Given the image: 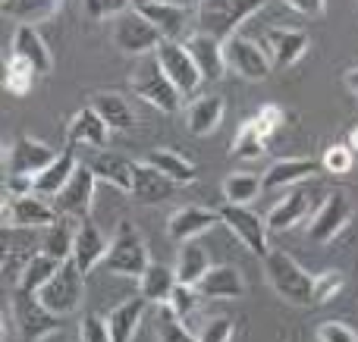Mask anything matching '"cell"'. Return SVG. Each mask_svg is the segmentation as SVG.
<instances>
[{"instance_id":"1","label":"cell","mask_w":358,"mask_h":342,"mask_svg":"<svg viewBox=\"0 0 358 342\" xmlns=\"http://www.w3.org/2000/svg\"><path fill=\"white\" fill-rule=\"evenodd\" d=\"M264 276L271 289L289 305H311V289H315V276L289 255V251L271 248L264 258Z\"/></svg>"},{"instance_id":"2","label":"cell","mask_w":358,"mask_h":342,"mask_svg":"<svg viewBox=\"0 0 358 342\" xmlns=\"http://www.w3.org/2000/svg\"><path fill=\"white\" fill-rule=\"evenodd\" d=\"M264 6L267 0H198L195 22H198V31L227 41V38L236 35V29L242 22H248Z\"/></svg>"},{"instance_id":"3","label":"cell","mask_w":358,"mask_h":342,"mask_svg":"<svg viewBox=\"0 0 358 342\" xmlns=\"http://www.w3.org/2000/svg\"><path fill=\"white\" fill-rule=\"evenodd\" d=\"M129 85L145 104H151L155 110H164V113H176L182 107V98L185 94L179 91L173 82L167 79V73L161 69L155 54L148 57H138L136 69L129 73Z\"/></svg>"},{"instance_id":"4","label":"cell","mask_w":358,"mask_h":342,"mask_svg":"<svg viewBox=\"0 0 358 342\" xmlns=\"http://www.w3.org/2000/svg\"><path fill=\"white\" fill-rule=\"evenodd\" d=\"M148 264H151V255H148V245H145V236L129 220H123L110 239V248H107V258H104V270L107 274L138 280V276L148 270Z\"/></svg>"},{"instance_id":"5","label":"cell","mask_w":358,"mask_h":342,"mask_svg":"<svg viewBox=\"0 0 358 342\" xmlns=\"http://www.w3.org/2000/svg\"><path fill=\"white\" fill-rule=\"evenodd\" d=\"M38 299H41V305L48 308V311H54L57 318H69V314L79 311L82 299H85V274L79 270V264H76L73 258L63 261L60 270L50 276V283L38 292Z\"/></svg>"},{"instance_id":"6","label":"cell","mask_w":358,"mask_h":342,"mask_svg":"<svg viewBox=\"0 0 358 342\" xmlns=\"http://www.w3.org/2000/svg\"><path fill=\"white\" fill-rule=\"evenodd\" d=\"M110 38H113V44H117L123 54H129V57L155 54V50L161 47V41H164V35L148 22V19H145L142 10H136V6H129V10L120 13V16H113Z\"/></svg>"},{"instance_id":"7","label":"cell","mask_w":358,"mask_h":342,"mask_svg":"<svg viewBox=\"0 0 358 342\" xmlns=\"http://www.w3.org/2000/svg\"><path fill=\"white\" fill-rule=\"evenodd\" d=\"M10 308H13V320H16V330H19V336H22V342H44L50 333L60 330L63 318H57L54 311H48L38 295L13 289Z\"/></svg>"},{"instance_id":"8","label":"cell","mask_w":358,"mask_h":342,"mask_svg":"<svg viewBox=\"0 0 358 342\" xmlns=\"http://www.w3.org/2000/svg\"><path fill=\"white\" fill-rule=\"evenodd\" d=\"M217 211H220V223L227 226L255 258L264 261L267 251H271V245H267V232H271L267 230V220L258 217L248 205H229V201H223Z\"/></svg>"},{"instance_id":"9","label":"cell","mask_w":358,"mask_h":342,"mask_svg":"<svg viewBox=\"0 0 358 342\" xmlns=\"http://www.w3.org/2000/svg\"><path fill=\"white\" fill-rule=\"evenodd\" d=\"M223 57H227V73L239 75L245 82H261L273 73L264 44L252 41V38H242V35L227 38L223 41Z\"/></svg>"},{"instance_id":"10","label":"cell","mask_w":358,"mask_h":342,"mask_svg":"<svg viewBox=\"0 0 358 342\" xmlns=\"http://www.w3.org/2000/svg\"><path fill=\"white\" fill-rule=\"evenodd\" d=\"M54 201L41 198V195H25V198H10L3 195V230H48L57 223Z\"/></svg>"},{"instance_id":"11","label":"cell","mask_w":358,"mask_h":342,"mask_svg":"<svg viewBox=\"0 0 358 342\" xmlns=\"http://www.w3.org/2000/svg\"><path fill=\"white\" fill-rule=\"evenodd\" d=\"M94 186H98V176L88 163H79L73 173V179L63 186V192L54 198V207L60 217H69V220H85L88 211L94 205Z\"/></svg>"},{"instance_id":"12","label":"cell","mask_w":358,"mask_h":342,"mask_svg":"<svg viewBox=\"0 0 358 342\" xmlns=\"http://www.w3.org/2000/svg\"><path fill=\"white\" fill-rule=\"evenodd\" d=\"M349 220H352V201H349L343 192H330L327 198H324V205L315 211L305 236H308L315 245H327L346 230Z\"/></svg>"},{"instance_id":"13","label":"cell","mask_w":358,"mask_h":342,"mask_svg":"<svg viewBox=\"0 0 358 342\" xmlns=\"http://www.w3.org/2000/svg\"><path fill=\"white\" fill-rule=\"evenodd\" d=\"M54 148L31 135H19L3 151V176H35L54 161Z\"/></svg>"},{"instance_id":"14","label":"cell","mask_w":358,"mask_h":342,"mask_svg":"<svg viewBox=\"0 0 358 342\" xmlns=\"http://www.w3.org/2000/svg\"><path fill=\"white\" fill-rule=\"evenodd\" d=\"M157 63H161V69L167 73V79L173 82L182 94H195L198 85L204 82L201 69L195 66V60H192V54L185 50L182 41H161V47L155 50Z\"/></svg>"},{"instance_id":"15","label":"cell","mask_w":358,"mask_h":342,"mask_svg":"<svg viewBox=\"0 0 358 342\" xmlns=\"http://www.w3.org/2000/svg\"><path fill=\"white\" fill-rule=\"evenodd\" d=\"M311 38L302 29H286V25H273L264 31V50L271 57L273 69H289L305 57Z\"/></svg>"},{"instance_id":"16","label":"cell","mask_w":358,"mask_h":342,"mask_svg":"<svg viewBox=\"0 0 358 342\" xmlns=\"http://www.w3.org/2000/svg\"><path fill=\"white\" fill-rule=\"evenodd\" d=\"M107 248H110V239L101 232L98 223L92 220H79L76 223V242H73V261L79 264L82 274H92L98 264H104Z\"/></svg>"},{"instance_id":"17","label":"cell","mask_w":358,"mask_h":342,"mask_svg":"<svg viewBox=\"0 0 358 342\" xmlns=\"http://www.w3.org/2000/svg\"><path fill=\"white\" fill-rule=\"evenodd\" d=\"M217 223H220V211L189 205V207H179V211L170 214V220H167V236L173 239V242L185 245V242H195L201 232H208L210 226H217Z\"/></svg>"},{"instance_id":"18","label":"cell","mask_w":358,"mask_h":342,"mask_svg":"<svg viewBox=\"0 0 358 342\" xmlns=\"http://www.w3.org/2000/svg\"><path fill=\"white\" fill-rule=\"evenodd\" d=\"M185 50L192 54L195 66L201 69L204 82H217L227 75V57H223V41L214 35H204V31H195V35L185 38Z\"/></svg>"},{"instance_id":"19","label":"cell","mask_w":358,"mask_h":342,"mask_svg":"<svg viewBox=\"0 0 358 342\" xmlns=\"http://www.w3.org/2000/svg\"><path fill=\"white\" fill-rule=\"evenodd\" d=\"M110 138V126L98 117L92 104L82 107L73 119H69V129H66V144L69 148H94L101 151Z\"/></svg>"},{"instance_id":"20","label":"cell","mask_w":358,"mask_h":342,"mask_svg":"<svg viewBox=\"0 0 358 342\" xmlns=\"http://www.w3.org/2000/svg\"><path fill=\"white\" fill-rule=\"evenodd\" d=\"M173 188L176 182L167 179L161 170H155L151 163H136L132 170V188H129V198L138 201V205H161V201L173 198Z\"/></svg>"},{"instance_id":"21","label":"cell","mask_w":358,"mask_h":342,"mask_svg":"<svg viewBox=\"0 0 358 342\" xmlns=\"http://www.w3.org/2000/svg\"><path fill=\"white\" fill-rule=\"evenodd\" d=\"M10 54L19 57L22 63H29L35 69V75H48L54 69V57H50V47L44 44V38L38 35L35 25H19L16 35H13Z\"/></svg>"},{"instance_id":"22","label":"cell","mask_w":358,"mask_h":342,"mask_svg":"<svg viewBox=\"0 0 358 342\" xmlns=\"http://www.w3.org/2000/svg\"><path fill=\"white\" fill-rule=\"evenodd\" d=\"M195 289L201 292V299L233 302V299H242V295H245V280H242V274L233 267V264H214Z\"/></svg>"},{"instance_id":"23","label":"cell","mask_w":358,"mask_h":342,"mask_svg":"<svg viewBox=\"0 0 358 342\" xmlns=\"http://www.w3.org/2000/svg\"><path fill=\"white\" fill-rule=\"evenodd\" d=\"M308 207H311V192L308 188H286V195L271 207L267 214V230L273 232H286L292 226H299L305 217H308Z\"/></svg>"},{"instance_id":"24","label":"cell","mask_w":358,"mask_h":342,"mask_svg":"<svg viewBox=\"0 0 358 342\" xmlns=\"http://www.w3.org/2000/svg\"><path fill=\"white\" fill-rule=\"evenodd\" d=\"M317 170V163L311 157H283V161H273L271 167L261 176V186L271 192V188H296L299 182L311 179Z\"/></svg>"},{"instance_id":"25","label":"cell","mask_w":358,"mask_h":342,"mask_svg":"<svg viewBox=\"0 0 358 342\" xmlns=\"http://www.w3.org/2000/svg\"><path fill=\"white\" fill-rule=\"evenodd\" d=\"M76 167H79V161H76V148H69V144H66V151H63V154H57L54 161L41 170V173H35V195L54 201L57 195L63 192V186L73 179Z\"/></svg>"},{"instance_id":"26","label":"cell","mask_w":358,"mask_h":342,"mask_svg":"<svg viewBox=\"0 0 358 342\" xmlns=\"http://www.w3.org/2000/svg\"><path fill=\"white\" fill-rule=\"evenodd\" d=\"M223 113H227V104H223V98L201 94V98H195L189 104V110H185V126H189L192 135L208 138V135H214V132L220 129Z\"/></svg>"},{"instance_id":"27","label":"cell","mask_w":358,"mask_h":342,"mask_svg":"<svg viewBox=\"0 0 358 342\" xmlns=\"http://www.w3.org/2000/svg\"><path fill=\"white\" fill-rule=\"evenodd\" d=\"M148 305H151V302L145 299V295H132V299L120 302L113 311L104 314L113 342H132V336L138 333V324H142L145 308H148Z\"/></svg>"},{"instance_id":"28","label":"cell","mask_w":358,"mask_h":342,"mask_svg":"<svg viewBox=\"0 0 358 342\" xmlns=\"http://www.w3.org/2000/svg\"><path fill=\"white\" fill-rule=\"evenodd\" d=\"M88 167L94 170V176H98L101 182H107V186L120 188V192L129 195L132 188V170H136V163L126 161L123 154H113V151H98V154L92 157V163Z\"/></svg>"},{"instance_id":"29","label":"cell","mask_w":358,"mask_h":342,"mask_svg":"<svg viewBox=\"0 0 358 342\" xmlns=\"http://www.w3.org/2000/svg\"><path fill=\"white\" fill-rule=\"evenodd\" d=\"M176 286H179L176 270L167 267V264H157V261H151L148 270L138 276V295H145L151 305H167Z\"/></svg>"},{"instance_id":"30","label":"cell","mask_w":358,"mask_h":342,"mask_svg":"<svg viewBox=\"0 0 358 342\" xmlns=\"http://www.w3.org/2000/svg\"><path fill=\"white\" fill-rule=\"evenodd\" d=\"M92 107L98 110V117L110 126V132H126L136 126V113H132L129 101L117 91H94Z\"/></svg>"},{"instance_id":"31","label":"cell","mask_w":358,"mask_h":342,"mask_svg":"<svg viewBox=\"0 0 358 342\" xmlns=\"http://www.w3.org/2000/svg\"><path fill=\"white\" fill-rule=\"evenodd\" d=\"M142 13L164 35V41H179V35H185L189 10H182V6H170V3H161V0H151L148 6H142Z\"/></svg>"},{"instance_id":"32","label":"cell","mask_w":358,"mask_h":342,"mask_svg":"<svg viewBox=\"0 0 358 342\" xmlns=\"http://www.w3.org/2000/svg\"><path fill=\"white\" fill-rule=\"evenodd\" d=\"M145 163H151L155 170H161L167 179H173L176 186H189V182L198 179V167L192 161H185L179 151L173 148H155L148 151V157H145Z\"/></svg>"},{"instance_id":"33","label":"cell","mask_w":358,"mask_h":342,"mask_svg":"<svg viewBox=\"0 0 358 342\" xmlns=\"http://www.w3.org/2000/svg\"><path fill=\"white\" fill-rule=\"evenodd\" d=\"M210 267H214V264H210L208 251H204L198 242H185L182 248H179L176 264H173L176 280L182 283V286H198V283L204 280V274H208Z\"/></svg>"},{"instance_id":"34","label":"cell","mask_w":358,"mask_h":342,"mask_svg":"<svg viewBox=\"0 0 358 342\" xmlns=\"http://www.w3.org/2000/svg\"><path fill=\"white\" fill-rule=\"evenodd\" d=\"M63 0H0V13L6 19L19 25H35V22H48Z\"/></svg>"},{"instance_id":"35","label":"cell","mask_w":358,"mask_h":342,"mask_svg":"<svg viewBox=\"0 0 358 342\" xmlns=\"http://www.w3.org/2000/svg\"><path fill=\"white\" fill-rule=\"evenodd\" d=\"M63 261H57V258L44 255V251H35V255L29 258V264H25L22 270V280H19V292H29V295H38L44 286L50 283V276L60 270Z\"/></svg>"},{"instance_id":"36","label":"cell","mask_w":358,"mask_h":342,"mask_svg":"<svg viewBox=\"0 0 358 342\" xmlns=\"http://www.w3.org/2000/svg\"><path fill=\"white\" fill-rule=\"evenodd\" d=\"M76 220L69 217H60L57 223H50L44 230V239H41V251L57 261H69L73 258V242H76Z\"/></svg>"},{"instance_id":"37","label":"cell","mask_w":358,"mask_h":342,"mask_svg":"<svg viewBox=\"0 0 358 342\" xmlns=\"http://www.w3.org/2000/svg\"><path fill=\"white\" fill-rule=\"evenodd\" d=\"M264 132H261L258 119H245V123L236 129L233 135V144H229V154L233 157H242V161H255V157L264 154Z\"/></svg>"},{"instance_id":"38","label":"cell","mask_w":358,"mask_h":342,"mask_svg":"<svg viewBox=\"0 0 358 342\" xmlns=\"http://www.w3.org/2000/svg\"><path fill=\"white\" fill-rule=\"evenodd\" d=\"M261 176L255 173H229L227 179H223V198L229 201V205H252L255 198L261 195Z\"/></svg>"},{"instance_id":"39","label":"cell","mask_w":358,"mask_h":342,"mask_svg":"<svg viewBox=\"0 0 358 342\" xmlns=\"http://www.w3.org/2000/svg\"><path fill=\"white\" fill-rule=\"evenodd\" d=\"M31 82H35V69L29 63H22L19 57H6L3 63V91L13 98H25L31 91Z\"/></svg>"},{"instance_id":"40","label":"cell","mask_w":358,"mask_h":342,"mask_svg":"<svg viewBox=\"0 0 358 342\" xmlns=\"http://www.w3.org/2000/svg\"><path fill=\"white\" fill-rule=\"evenodd\" d=\"M346 286V276L340 270H324V274L315 276V289H311V305H327Z\"/></svg>"},{"instance_id":"41","label":"cell","mask_w":358,"mask_h":342,"mask_svg":"<svg viewBox=\"0 0 358 342\" xmlns=\"http://www.w3.org/2000/svg\"><path fill=\"white\" fill-rule=\"evenodd\" d=\"M157 342H198V336L189 333V327L179 318H173L170 308H161V314H157Z\"/></svg>"},{"instance_id":"42","label":"cell","mask_w":358,"mask_h":342,"mask_svg":"<svg viewBox=\"0 0 358 342\" xmlns=\"http://www.w3.org/2000/svg\"><path fill=\"white\" fill-rule=\"evenodd\" d=\"M198 302H201V292H198L195 286H182V283H179V286L173 289V295H170L167 308L173 311V318H179L185 324V320L198 311Z\"/></svg>"},{"instance_id":"43","label":"cell","mask_w":358,"mask_h":342,"mask_svg":"<svg viewBox=\"0 0 358 342\" xmlns=\"http://www.w3.org/2000/svg\"><path fill=\"white\" fill-rule=\"evenodd\" d=\"M352 154L355 151L349 148V144H330V148L324 151V157H321V167L327 170V173H334V176H343V173L352 170Z\"/></svg>"},{"instance_id":"44","label":"cell","mask_w":358,"mask_h":342,"mask_svg":"<svg viewBox=\"0 0 358 342\" xmlns=\"http://www.w3.org/2000/svg\"><path fill=\"white\" fill-rule=\"evenodd\" d=\"M132 6V0H82V10L88 19L101 22V19H113L120 13H126Z\"/></svg>"},{"instance_id":"45","label":"cell","mask_w":358,"mask_h":342,"mask_svg":"<svg viewBox=\"0 0 358 342\" xmlns=\"http://www.w3.org/2000/svg\"><path fill=\"white\" fill-rule=\"evenodd\" d=\"M79 339L82 342H113L107 318H101V314H85L79 324Z\"/></svg>"},{"instance_id":"46","label":"cell","mask_w":358,"mask_h":342,"mask_svg":"<svg viewBox=\"0 0 358 342\" xmlns=\"http://www.w3.org/2000/svg\"><path fill=\"white\" fill-rule=\"evenodd\" d=\"M195 336H198V342H229L233 339V320L229 318H208Z\"/></svg>"},{"instance_id":"47","label":"cell","mask_w":358,"mask_h":342,"mask_svg":"<svg viewBox=\"0 0 358 342\" xmlns=\"http://www.w3.org/2000/svg\"><path fill=\"white\" fill-rule=\"evenodd\" d=\"M317 342H358V333L343 320H324L317 327Z\"/></svg>"},{"instance_id":"48","label":"cell","mask_w":358,"mask_h":342,"mask_svg":"<svg viewBox=\"0 0 358 342\" xmlns=\"http://www.w3.org/2000/svg\"><path fill=\"white\" fill-rule=\"evenodd\" d=\"M31 255H19V251H3V283L13 289H19V280H22V270L29 264Z\"/></svg>"},{"instance_id":"49","label":"cell","mask_w":358,"mask_h":342,"mask_svg":"<svg viewBox=\"0 0 358 342\" xmlns=\"http://www.w3.org/2000/svg\"><path fill=\"white\" fill-rule=\"evenodd\" d=\"M255 119H258L261 132H264V138H267L273 129H280V126L286 123V113H283V107H277V104H264V107H258Z\"/></svg>"},{"instance_id":"50","label":"cell","mask_w":358,"mask_h":342,"mask_svg":"<svg viewBox=\"0 0 358 342\" xmlns=\"http://www.w3.org/2000/svg\"><path fill=\"white\" fill-rule=\"evenodd\" d=\"M3 195H10V198L35 195V176H3Z\"/></svg>"},{"instance_id":"51","label":"cell","mask_w":358,"mask_h":342,"mask_svg":"<svg viewBox=\"0 0 358 342\" xmlns=\"http://www.w3.org/2000/svg\"><path fill=\"white\" fill-rule=\"evenodd\" d=\"M289 10H296V13H302V16H311V19H317V16H324L327 13V0H283Z\"/></svg>"},{"instance_id":"52","label":"cell","mask_w":358,"mask_h":342,"mask_svg":"<svg viewBox=\"0 0 358 342\" xmlns=\"http://www.w3.org/2000/svg\"><path fill=\"white\" fill-rule=\"evenodd\" d=\"M343 82H346V88L358 98V66H352V69H346V75H343Z\"/></svg>"},{"instance_id":"53","label":"cell","mask_w":358,"mask_h":342,"mask_svg":"<svg viewBox=\"0 0 358 342\" xmlns=\"http://www.w3.org/2000/svg\"><path fill=\"white\" fill-rule=\"evenodd\" d=\"M161 3H170V6H182V10H192V6H198V0H161Z\"/></svg>"},{"instance_id":"54","label":"cell","mask_w":358,"mask_h":342,"mask_svg":"<svg viewBox=\"0 0 358 342\" xmlns=\"http://www.w3.org/2000/svg\"><path fill=\"white\" fill-rule=\"evenodd\" d=\"M349 148H352L355 154H358V126H355L352 132H349Z\"/></svg>"},{"instance_id":"55","label":"cell","mask_w":358,"mask_h":342,"mask_svg":"<svg viewBox=\"0 0 358 342\" xmlns=\"http://www.w3.org/2000/svg\"><path fill=\"white\" fill-rule=\"evenodd\" d=\"M151 0H132V6H136V10H142V6H148Z\"/></svg>"}]
</instances>
